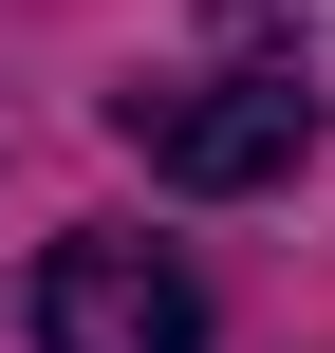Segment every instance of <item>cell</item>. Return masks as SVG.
Segmentation results:
<instances>
[{
	"mask_svg": "<svg viewBox=\"0 0 335 353\" xmlns=\"http://www.w3.org/2000/svg\"><path fill=\"white\" fill-rule=\"evenodd\" d=\"M112 149H131L149 186L261 205V186H298V149H317V93H298L280 56H224V74H131V93H112Z\"/></svg>",
	"mask_w": 335,
	"mask_h": 353,
	"instance_id": "cell-1",
	"label": "cell"
},
{
	"mask_svg": "<svg viewBox=\"0 0 335 353\" xmlns=\"http://www.w3.org/2000/svg\"><path fill=\"white\" fill-rule=\"evenodd\" d=\"M19 316H37V353H205V279L131 223H75V242H37Z\"/></svg>",
	"mask_w": 335,
	"mask_h": 353,
	"instance_id": "cell-2",
	"label": "cell"
}]
</instances>
